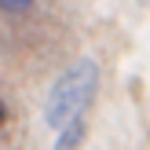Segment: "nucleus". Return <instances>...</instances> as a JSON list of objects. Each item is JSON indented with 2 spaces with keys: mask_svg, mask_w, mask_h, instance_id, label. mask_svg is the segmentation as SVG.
<instances>
[{
  "mask_svg": "<svg viewBox=\"0 0 150 150\" xmlns=\"http://www.w3.org/2000/svg\"><path fill=\"white\" fill-rule=\"evenodd\" d=\"M95 88H99V66L92 59H81L73 62L62 77L51 84L48 99H44V125L51 132L66 128V125L81 121L88 110V103L95 99Z\"/></svg>",
  "mask_w": 150,
  "mask_h": 150,
  "instance_id": "nucleus-1",
  "label": "nucleus"
},
{
  "mask_svg": "<svg viewBox=\"0 0 150 150\" xmlns=\"http://www.w3.org/2000/svg\"><path fill=\"white\" fill-rule=\"evenodd\" d=\"M81 136H84V128H81V121L66 125V128H59V146H73V143H81Z\"/></svg>",
  "mask_w": 150,
  "mask_h": 150,
  "instance_id": "nucleus-2",
  "label": "nucleus"
},
{
  "mask_svg": "<svg viewBox=\"0 0 150 150\" xmlns=\"http://www.w3.org/2000/svg\"><path fill=\"white\" fill-rule=\"evenodd\" d=\"M29 4H33V0H0V7H4V11H26Z\"/></svg>",
  "mask_w": 150,
  "mask_h": 150,
  "instance_id": "nucleus-3",
  "label": "nucleus"
},
{
  "mask_svg": "<svg viewBox=\"0 0 150 150\" xmlns=\"http://www.w3.org/2000/svg\"><path fill=\"white\" fill-rule=\"evenodd\" d=\"M7 125V106H4V99H0V128Z\"/></svg>",
  "mask_w": 150,
  "mask_h": 150,
  "instance_id": "nucleus-4",
  "label": "nucleus"
}]
</instances>
